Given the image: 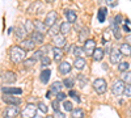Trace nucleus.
<instances>
[{
  "mask_svg": "<svg viewBox=\"0 0 131 118\" xmlns=\"http://www.w3.org/2000/svg\"><path fill=\"white\" fill-rule=\"evenodd\" d=\"M104 55H105V51H104L102 49H100V47H97V49L94 50V52H93L92 58H93V60H96V62H100V60L104 58Z\"/></svg>",
  "mask_w": 131,
  "mask_h": 118,
  "instance_id": "nucleus-18",
  "label": "nucleus"
},
{
  "mask_svg": "<svg viewBox=\"0 0 131 118\" xmlns=\"http://www.w3.org/2000/svg\"><path fill=\"white\" fill-rule=\"evenodd\" d=\"M2 91H3V93L4 94H21V93H23V89H21V88H12V87H3L2 88Z\"/></svg>",
  "mask_w": 131,
  "mask_h": 118,
  "instance_id": "nucleus-13",
  "label": "nucleus"
},
{
  "mask_svg": "<svg viewBox=\"0 0 131 118\" xmlns=\"http://www.w3.org/2000/svg\"><path fill=\"white\" fill-rule=\"evenodd\" d=\"M71 64L68 63V62H62L60 64H59V72L62 73V75H66V73H68L70 71H71Z\"/></svg>",
  "mask_w": 131,
  "mask_h": 118,
  "instance_id": "nucleus-17",
  "label": "nucleus"
},
{
  "mask_svg": "<svg viewBox=\"0 0 131 118\" xmlns=\"http://www.w3.org/2000/svg\"><path fill=\"white\" fill-rule=\"evenodd\" d=\"M93 88H94V91L97 92V93H100V94H102V93H105L106 92V89H107V83H106V80L105 79H96L94 81H93Z\"/></svg>",
  "mask_w": 131,
  "mask_h": 118,
  "instance_id": "nucleus-3",
  "label": "nucleus"
},
{
  "mask_svg": "<svg viewBox=\"0 0 131 118\" xmlns=\"http://www.w3.org/2000/svg\"><path fill=\"white\" fill-rule=\"evenodd\" d=\"M66 99H67V94H66L64 92H60V93H58V94H57V100H58L59 102H60V101H63V102H64V101H66Z\"/></svg>",
  "mask_w": 131,
  "mask_h": 118,
  "instance_id": "nucleus-38",
  "label": "nucleus"
},
{
  "mask_svg": "<svg viewBox=\"0 0 131 118\" xmlns=\"http://www.w3.org/2000/svg\"><path fill=\"white\" fill-rule=\"evenodd\" d=\"M9 57L13 63H21L25 59L26 54H25V50H23L20 46H12L9 50Z\"/></svg>",
  "mask_w": 131,
  "mask_h": 118,
  "instance_id": "nucleus-1",
  "label": "nucleus"
},
{
  "mask_svg": "<svg viewBox=\"0 0 131 118\" xmlns=\"http://www.w3.org/2000/svg\"><path fill=\"white\" fill-rule=\"evenodd\" d=\"M52 54H54V59L55 60H60L63 58V50L58 49V47H54L52 49Z\"/></svg>",
  "mask_w": 131,
  "mask_h": 118,
  "instance_id": "nucleus-30",
  "label": "nucleus"
},
{
  "mask_svg": "<svg viewBox=\"0 0 131 118\" xmlns=\"http://www.w3.org/2000/svg\"><path fill=\"white\" fill-rule=\"evenodd\" d=\"M70 30H71V24H70V23H62V24H60V26H59V31H60V34H62V36L68 34V33H70Z\"/></svg>",
  "mask_w": 131,
  "mask_h": 118,
  "instance_id": "nucleus-22",
  "label": "nucleus"
},
{
  "mask_svg": "<svg viewBox=\"0 0 131 118\" xmlns=\"http://www.w3.org/2000/svg\"><path fill=\"white\" fill-rule=\"evenodd\" d=\"M109 58H110V62L113 64H117L121 62V58H122V54L119 50H115V49H112L110 50V54H109Z\"/></svg>",
  "mask_w": 131,
  "mask_h": 118,
  "instance_id": "nucleus-8",
  "label": "nucleus"
},
{
  "mask_svg": "<svg viewBox=\"0 0 131 118\" xmlns=\"http://www.w3.org/2000/svg\"><path fill=\"white\" fill-rule=\"evenodd\" d=\"M68 96H71V97H72L76 102H80V97H79V94H78V92H76V91L71 89V91H70V93H68Z\"/></svg>",
  "mask_w": 131,
  "mask_h": 118,
  "instance_id": "nucleus-35",
  "label": "nucleus"
},
{
  "mask_svg": "<svg viewBox=\"0 0 131 118\" xmlns=\"http://www.w3.org/2000/svg\"><path fill=\"white\" fill-rule=\"evenodd\" d=\"M121 21H122V16H121V15H117V16L114 17V20H113V23H114L115 25H119V24H121Z\"/></svg>",
  "mask_w": 131,
  "mask_h": 118,
  "instance_id": "nucleus-43",
  "label": "nucleus"
},
{
  "mask_svg": "<svg viewBox=\"0 0 131 118\" xmlns=\"http://www.w3.org/2000/svg\"><path fill=\"white\" fill-rule=\"evenodd\" d=\"M16 73L15 72H10V71H7L4 75H3V80L5 83H15L16 81Z\"/></svg>",
  "mask_w": 131,
  "mask_h": 118,
  "instance_id": "nucleus-16",
  "label": "nucleus"
},
{
  "mask_svg": "<svg viewBox=\"0 0 131 118\" xmlns=\"http://www.w3.org/2000/svg\"><path fill=\"white\" fill-rule=\"evenodd\" d=\"M88 37H89V29H88V28H83V29L80 30V33H79V41L85 44V42L89 39Z\"/></svg>",
  "mask_w": 131,
  "mask_h": 118,
  "instance_id": "nucleus-15",
  "label": "nucleus"
},
{
  "mask_svg": "<svg viewBox=\"0 0 131 118\" xmlns=\"http://www.w3.org/2000/svg\"><path fill=\"white\" fill-rule=\"evenodd\" d=\"M50 62H51V60H50V58L45 55V57H43V58L41 59V66H42V67H47L49 64H50Z\"/></svg>",
  "mask_w": 131,
  "mask_h": 118,
  "instance_id": "nucleus-37",
  "label": "nucleus"
},
{
  "mask_svg": "<svg viewBox=\"0 0 131 118\" xmlns=\"http://www.w3.org/2000/svg\"><path fill=\"white\" fill-rule=\"evenodd\" d=\"M50 75H51V71L50 70H43L41 72V81L43 84H47L49 83V79H50Z\"/></svg>",
  "mask_w": 131,
  "mask_h": 118,
  "instance_id": "nucleus-25",
  "label": "nucleus"
},
{
  "mask_svg": "<svg viewBox=\"0 0 131 118\" xmlns=\"http://www.w3.org/2000/svg\"><path fill=\"white\" fill-rule=\"evenodd\" d=\"M34 26H36V31H39L42 34L49 30V28L45 25V23H41V21H34Z\"/></svg>",
  "mask_w": 131,
  "mask_h": 118,
  "instance_id": "nucleus-20",
  "label": "nucleus"
},
{
  "mask_svg": "<svg viewBox=\"0 0 131 118\" xmlns=\"http://www.w3.org/2000/svg\"><path fill=\"white\" fill-rule=\"evenodd\" d=\"M125 88L126 85L122 80H114L113 83V87H112V91H113V94L114 96H121L125 93Z\"/></svg>",
  "mask_w": 131,
  "mask_h": 118,
  "instance_id": "nucleus-5",
  "label": "nucleus"
},
{
  "mask_svg": "<svg viewBox=\"0 0 131 118\" xmlns=\"http://www.w3.org/2000/svg\"><path fill=\"white\" fill-rule=\"evenodd\" d=\"M64 15H66V18H67V23H70V24L75 23L76 18H78V16H76V12H75V10H72V9H67Z\"/></svg>",
  "mask_w": 131,
  "mask_h": 118,
  "instance_id": "nucleus-14",
  "label": "nucleus"
},
{
  "mask_svg": "<svg viewBox=\"0 0 131 118\" xmlns=\"http://www.w3.org/2000/svg\"><path fill=\"white\" fill-rule=\"evenodd\" d=\"M49 33H50L51 36H54V37L58 36V28H57L55 25H54L52 28H50V29H49Z\"/></svg>",
  "mask_w": 131,
  "mask_h": 118,
  "instance_id": "nucleus-42",
  "label": "nucleus"
},
{
  "mask_svg": "<svg viewBox=\"0 0 131 118\" xmlns=\"http://www.w3.org/2000/svg\"><path fill=\"white\" fill-rule=\"evenodd\" d=\"M128 67H130V63L128 62H121V63L118 64V70L121 71V72H127Z\"/></svg>",
  "mask_w": 131,
  "mask_h": 118,
  "instance_id": "nucleus-32",
  "label": "nucleus"
},
{
  "mask_svg": "<svg viewBox=\"0 0 131 118\" xmlns=\"http://www.w3.org/2000/svg\"><path fill=\"white\" fill-rule=\"evenodd\" d=\"M20 47L23 49V50H25V51H26V50H34L36 44H34L31 39H24V41H21Z\"/></svg>",
  "mask_w": 131,
  "mask_h": 118,
  "instance_id": "nucleus-11",
  "label": "nucleus"
},
{
  "mask_svg": "<svg viewBox=\"0 0 131 118\" xmlns=\"http://www.w3.org/2000/svg\"><path fill=\"white\" fill-rule=\"evenodd\" d=\"M71 51H72V54H73L76 58H83V55L85 54L84 47H79V46H72V47H71Z\"/></svg>",
  "mask_w": 131,
  "mask_h": 118,
  "instance_id": "nucleus-19",
  "label": "nucleus"
},
{
  "mask_svg": "<svg viewBox=\"0 0 131 118\" xmlns=\"http://www.w3.org/2000/svg\"><path fill=\"white\" fill-rule=\"evenodd\" d=\"M36 114H37V106L33 104H28L21 110V118H34Z\"/></svg>",
  "mask_w": 131,
  "mask_h": 118,
  "instance_id": "nucleus-2",
  "label": "nucleus"
},
{
  "mask_svg": "<svg viewBox=\"0 0 131 118\" xmlns=\"http://www.w3.org/2000/svg\"><path fill=\"white\" fill-rule=\"evenodd\" d=\"M33 42H34L36 45H41L43 44V39H45V37H43L42 33H39V31H34V33H31V38H30Z\"/></svg>",
  "mask_w": 131,
  "mask_h": 118,
  "instance_id": "nucleus-12",
  "label": "nucleus"
},
{
  "mask_svg": "<svg viewBox=\"0 0 131 118\" xmlns=\"http://www.w3.org/2000/svg\"><path fill=\"white\" fill-rule=\"evenodd\" d=\"M20 113H21V112H20V109L17 108V106L9 105V106H7V108L4 109L3 117H4V118H15V117H17Z\"/></svg>",
  "mask_w": 131,
  "mask_h": 118,
  "instance_id": "nucleus-4",
  "label": "nucleus"
},
{
  "mask_svg": "<svg viewBox=\"0 0 131 118\" xmlns=\"http://www.w3.org/2000/svg\"><path fill=\"white\" fill-rule=\"evenodd\" d=\"M57 20H58V13L54 12V10H51V12L47 13V16H46V18H45L43 23H45V25L47 28H52L54 25L57 24Z\"/></svg>",
  "mask_w": 131,
  "mask_h": 118,
  "instance_id": "nucleus-6",
  "label": "nucleus"
},
{
  "mask_svg": "<svg viewBox=\"0 0 131 118\" xmlns=\"http://www.w3.org/2000/svg\"><path fill=\"white\" fill-rule=\"evenodd\" d=\"M119 51H121L122 55L128 57V55H131V46L128 44H122L121 47H119Z\"/></svg>",
  "mask_w": 131,
  "mask_h": 118,
  "instance_id": "nucleus-24",
  "label": "nucleus"
},
{
  "mask_svg": "<svg viewBox=\"0 0 131 118\" xmlns=\"http://www.w3.org/2000/svg\"><path fill=\"white\" fill-rule=\"evenodd\" d=\"M63 109H64V110H67V112H72V110H73V108H72V102H70V101H64V102H63Z\"/></svg>",
  "mask_w": 131,
  "mask_h": 118,
  "instance_id": "nucleus-36",
  "label": "nucleus"
},
{
  "mask_svg": "<svg viewBox=\"0 0 131 118\" xmlns=\"http://www.w3.org/2000/svg\"><path fill=\"white\" fill-rule=\"evenodd\" d=\"M106 4H107L109 7H117V5H118V3H117V2H114V0H107Z\"/></svg>",
  "mask_w": 131,
  "mask_h": 118,
  "instance_id": "nucleus-46",
  "label": "nucleus"
},
{
  "mask_svg": "<svg viewBox=\"0 0 131 118\" xmlns=\"http://www.w3.org/2000/svg\"><path fill=\"white\" fill-rule=\"evenodd\" d=\"M125 94L127 96V97H131V85H126V88H125Z\"/></svg>",
  "mask_w": 131,
  "mask_h": 118,
  "instance_id": "nucleus-45",
  "label": "nucleus"
},
{
  "mask_svg": "<svg viewBox=\"0 0 131 118\" xmlns=\"http://www.w3.org/2000/svg\"><path fill=\"white\" fill-rule=\"evenodd\" d=\"M3 101L7 102L8 105H15V106H17V105L21 104V99L13 97V96H8V94H4L3 96Z\"/></svg>",
  "mask_w": 131,
  "mask_h": 118,
  "instance_id": "nucleus-9",
  "label": "nucleus"
},
{
  "mask_svg": "<svg viewBox=\"0 0 131 118\" xmlns=\"http://www.w3.org/2000/svg\"><path fill=\"white\" fill-rule=\"evenodd\" d=\"M126 44H128V45L131 46V33H130V34L126 37Z\"/></svg>",
  "mask_w": 131,
  "mask_h": 118,
  "instance_id": "nucleus-47",
  "label": "nucleus"
},
{
  "mask_svg": "<svg viewBox=\"0 0 131 118\" xmlns=\"http://www.w3.org/2000/svg\"><path fill=\"white\" fill-rule=\"evenodd\" d=\"M52 117H54V118H66V114L62 113V112L59 110V112H55V113H54Z\"/></svg>",
  "mask_w": 131,
  "mask_h": 118,
  "instance_id": "nucleus-44",
  "label": "nucleus"
},
{
  "mask_svg": "<svg viewBox=\"0 0 131 118\" xmlns=\"http://www.w3.org/2000/svg\"><path fill=\"white\" fill-rule=\"evenodd\" d=\"M122 81L131 85V71H127V72H123L122 75Z\"/></svg>",
  "mask_w": 131,
  "mask_h": 118,
  "instance_id": "nucleus-31",
  "label": "nucleus"
},
{
  "mask_svg": "<svg viewBox=\"0 0 131 118\" xmlns=\"http://www.w3.org/2000/svg\"><path fill=\"white\" fill-rule=\"evenodd\" d=\"M106 16H107V9L106 8H100V10H98V13H97L98 21H100V23H104Z\"/></svg>",
  "mask_w": 131,
  "mask_h": 118,
  "instance_id": "nucleus-26",
  "label": "nucleus"
},
{
  "mask_svg": "<svg viewBox=\"0 0 131 118\" xmlns=\"http://www.w3.org/2000/svg\"><path fill=\"white\" fill-rule=\"evenodd\" d=\"M36 29V26H34V23H31L30 20H28V21H25V30H26V33H34V30Z\"/></svg>",
  "mask_w": 131,
  "mask_h": 118,
  "instance_id": "nucleus-29",
  "label": "nucleus"
},
{
  "mask_svg": "<svg viewBox=\"0 0 131 118\" xmlns=\"http://www.w3.org/2000/svg\"><path fill=\"white\" fill-rule=\"evenodd\" d=\"M96 49H97V47H96V42H94V39H88V41H86L85 44H84V51H85V55L92 57Z\"/></svg>",
  "mask_w": 131,
  "mask_h": 118,
  "instance_id": "nucleus-7",
  "label": "nucleus"
},
{
  "mask_svg": "<svg viewBox=\"0 0 131 118\" xmlns=\"http://www.w3.org/2000/svg\"><path fill=\"white\" fill-rule=\"evenodd\" d=\"M71 115H72V118H84L85 113H84L83 109L78 108V109H73V110L71 112Z\"/></svg>",
  "mask_w": 131,
  "mask_h": 118,
  "instance_id": "nucleus-28",
  "label": "nucleus"
},
{
  "mask_svg": "<svg viewBox=\"0 0 131 118\" xmlns=\"http://www.w3.org/2000/svg\"><path fill=\"white\" fill-rule=\"evenodd\" d=\"M51 106H52V109L55 110V112H59L60 106H59V101H58V100H54V101L51 102Z\"/></svg>",
  "mask_w": 131,
  "mask_h": 118,
  "instance_id": "nucleus-40",
  "label": "nucleus"
},
{
  "mask_svg": "<svg viewBox=\"0 0 131 118\" xmlns=\"http://www.w3.org/2000/svg\"><path fill=\"white\" fill-rule=\"evenodd\" d=\"M73 84H75V81H73V79H71V78H67V79L63 80V85H64V87H67V88H70V89H72Z\"/></svg>",
  "mask_w": 131,
  "mask_h": 118,
  "instance_id": "nucleus-34",
  "label": "nucleus"
},
{
  "mask_svg": "<svg viewBox=\"0 0 131 118\" xmlns=\"http://www.w3.org/2000/svg\"><path fill=\"white\" fill-rule=\"evenodd\" d=\"M52 44L55 45V47H58V49L64 47L66 46V38H64V36H62V34L55 36V37L52 38Z\"/></svg>",
  "mask_w": 131,
  "mask_h": 118,
  "instance_id": "nucleus-10",
  "label": "nucleus"
},
{
  "mask_svg": "<svg viewBox=\"0 0 131 118\" xmlns=\"http://www.w3.org/2000/svg\"><path fill=\"white\" fill-rule=\"evenodd\" d=\"M62 89H63V83H62V81H55V83H52L51 88H50V91H51L52 93H55V94L60 93Z\"/></svg>",
  "mask_w": 131,
  "mask_h": 118,
  "instance_id": "nucleus-21",
  "label": "nucleus"
},
{
  "mask_svg": "<svg viewBox=\"0 0 131 118\" xmlns=\"http://www.w3.org/2000/svg\"><path fill=\"white\" fill-rule=\"evenodd\" d=\"M34 63H36V59H34V58L26 59V60L24 62V67H25L26 70H29V68H31L33 66H34Z\"/></svg>",
  "mask_w": 131,
  "mask_h": 118,
  "instance_id": "nucleus-33",
  "label": "nucleus"
},
{
  "mask_svg": "<svg viewBox=\"0 0 131 118\" xmlns=\"http://www.w3.org/2000/svg\"><path fill=\"white\" fill-rule=\"evenodd\" d=\"M45 118H54L52 115H47V117H45Z\"/></svg>",
  "mask_w": 131,
  "mask_h": 118,
  "instance_id": "nucleus-49",
  "label": "nucleus"
},
{
  "mask_svg": "<svg viewBox=\"0 0 131 118\" xmlns=\"http://www.w3.org/2000/svg\"><path fill=\"white\" fill-rule=\"evenodd\" d=\"M46 97H47V99H50V97H51V91H49V92H47V96H46Z\"/></svg>",
  "mask_w": 131,
  "mask_h": 118,
  "instance_id": "nucleus-48",
  "label": "nucleus"
},
{
  "mask_svg": "<svg viewBox=\"0 0 131 118\" xmlns=\"http://www.w3.org/2000/svg\"><path fill=\"white\" fill-rule=\"evenodd\" d=\"M43 57H45V55H43V50H37L36 52H34V59H42Z\"/></svg>",
  "mask_w": 131,
  "mask_h": 118,
  "instance_id": "nucleus-39",
  "label": "nucleus"
},
{
  "mask_svg": "<svg viewBox=\"0 0 131 118\" xmlns=\"http://www.w3.org/2000/svg\"><path fill=\"white\" fill-rule=\"evenodd\" d=\"M38 109H39L41 112H43V113H47V110H49V108H47V106L43 104V102H39V104H38Z\"/></svg>",
  "mask_w": 131,
  "mask_h": 118,
  "instance_id": "nucleus-41",
  "label": "nucleus"
},
{
  "mask_svg": "<svg viewBox=\"0 0 131 118\" xmlns=\"http://www.w3.org/2000/svg\"><path fill=\"white\" fill-rule=\"evenodd\" d=\"M85 66H86V62H85L84 58H76L75 62H73V67L78 68V70H83Z\"/></svg>",
  "mask_w": 131,
  "mask_h": 118,
  "instance_id": "nucleus-23",
  "label": "nucleus"
},
{
  "mask_svg": "<svg viewBox=\"0 0 131 118\" xmlns=\"http://www.w3.org/2000/svg\"><path fill=\"white\" fill-rule=\"evenodd\" d=\"M15 30H16V38H17V39H23V41H24V37H25V34H26L25 28L17 26Z\"/></svg>",
  "mask_w": 131,
  "mask_h": 118,
  "instance_id": "nucleus-27",
  "label": "nucleus"
}]
</instances>
